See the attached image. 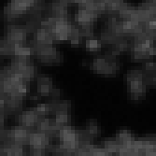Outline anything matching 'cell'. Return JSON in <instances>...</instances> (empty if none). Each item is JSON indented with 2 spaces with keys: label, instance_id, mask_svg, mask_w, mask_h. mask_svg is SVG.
<instances>
[{
  "label": "cell",
  "instance_id": "6da1fadb",
  "mask_svg": "<svg viewBox=\"0 0 156 156\" xmlns=\"http://www.w3.org/2000/svg\"><path fill=\"white\" fill-rule=\"evenodd\" d=\"M34 50V54L43 63L48 65H52L54 63L60 62V53L56 48L51 45H36L32 47Z\"/></svg>",
  "mask_w": 156,
  "mask_h": 156
},
{
  "label": "cell",
  "instance_id": "7a4b0ae2",
  "mask_svg": "<svg viewBox=\"0 0 156 156\" xmlns=\"http://www.w3.org/2000/svg\"><path fill=\"white\" fill-rule=\"evenodd\" d=\"M73 29L74 27L72 26V23L67 19H61L55 21L52 29L54 40L65 41L69 39L72 35Z\"/></svg>",
  "mask_w": 156,
  "mask_h": 156
},
{
  "label": "cell",
  "instance_id": "3957f363",
  "mask_svg": "<svg viewBox=\"0 0 156 156\" xmlns=\"http://www.w3.org/2000/svg\"><path fill=\"white\" fill-rule=\"evenodd\" d=\"M28 144L32 150H39L43 151L50 146V136L43 133H32L29 135Z\"/></svg>",
  "mask_w": 156,
  "mask_h": 156
},
{
  "label": "cell",
  "instance_id": "277c9868",
  "mask_svg": "<svg viewBox=\"0 0 156 156\" xmlns=\"http://www.w3.org/2000/svg\"><path fill=\"white\" fill-rule=\"evenodd\" d=\"M29 135H30V133L27 131L25 127L19 125L16 127H13V128L8 133L7 137H9L10 142L23 145V144L28 143Z\"/></svg>",
  "mask_w": 156,
  "mask_h": 156
},
{
  "label": "cell",
  "instance_id": "5b68a950",
  "mask_svg": "<svg viewBox=\"0 0 156 156\" xmlns=\"http://www.w3.org/2000/svg\"><path fill=\"white\" fill-rule=\"evenodd\" d=\"M6 37L14 44H23L27 37V31L23 27L11 26L8 29Z\"/></svg>",
  "mask_w": 156,
  "mask_h": 156
},
{
  "label": "cell",
  "instance_id": "8992f818",
  "mask_svg": "<svg viewBox=\"0 0 156 156\" xmlns=\"http://www.w3.org/2000/svg\"><path fill=\"white\" fill-rule=\"evenodd\" d=\"M53 41V34L48 29L40 27L34 32V44L36 45H51Z\"/></svg>",
  "mask_w": 156,
  "mask_h": 156
},
{
  "label": "cell",
  "instance_id": "52a82bcc",
  "mask_svg": "<svg viewBox=\"0 0 156 156\" xmlns=\"http://www.w3.org/2000/svg\"><path fill=\"white\" fill-rule=\"evenodd\" d=\"M39 119L40 118L38 117L35 110H27L23 112L21 115H19L20 125L25 127V128L34 127L36 124H37Z\"/></svg>",
  "mask_w": 156,
  "mask_h": 156
},
{
  "label": "cell",
  "instance_id": "ba28073f",
  "mask_svg": "<svg viewBox=\"0 0 156 156\" xmlns=\"http://www.w3.org/2000/svg\"><path fill=\"white\" fill-rule=\"evenodd\" d=\"M37 126H38L40 132H43L49 136L58 133V131L60 129V127L55 122V121H51V120L44 119V118L39 119V121L37 122Z\"/></svg>",
  "mask_w": 156,
  "mask_h": 156
},
{
  "label": "cell",
  "instance_id": "9c48e42d",
  "mask_svg": "<svg viewBox=\"0 0 156 156\" xmlns=\"http://www.w3.org/2000/svg\"><path fill=\"white\" fill-rule=\"evenodd\" d=\"M37 90L41 96H49L52 90V82L51 80L44 76L40 75L37 78Z\"/></svg>",
  "mask_w": 156,
  "mask_h": 156
},
{
  "label": "cell",
  "instance_id": "30bf717a",
  "mask_svg": "<svg viewBox=\"0 0 156 156\" xmlns=\"http://www.w3.org/2000/svg\"><path fill=\"white\" fill-rule=\"evenodd\" d=\"M96 16L97 15L95 13H94L93 11L82 8L78 11L77 15H76V20L80 25H82V24H93V22Z\"/></svg>",
  "mask_w": 156,
  "mask_h": 156
},
{
  "label": "cell",
  "instance_id": "8fae6325",
  "mask_svg": "<svg viewBox=\"0 0 156 156\" xmlns=\"http://www.w3.org/2000/svg\"><path fill=\"white\" fill-rule=\"evenodd\" d=\"M15 44L8 39L6 37L0 38V54L1 55H14Z\"/></svg>",
  "mask_w": 156,
  "mask_h": 156
},
{
  "label": "cell",
  "instance_id": "7c38bea8",
  "mask_svg": "<svg viewBox=\"0 0 156 156\" xmlns=\"http://www.w3.org/2000/svg\"><path fill=\"white\" fill-rule=\"evenodd\" d=\"M55 122L60 127L68 125V122H70V116L68 113V109L65 108H60L57 111H55Z\"/></svg>",
  "mask_w": 156,
  "mask_h": 156
},
{
  "label": "cell",
  "instance_id": "4fadbf2b",
  "mask_svg": "<svg viewBox=\"0 0 156 156\" xmlns=\"http://www.w3.org/2000/svg\"><path fill=\"white\" fill-rule=\"evenodd\" d=\"M8 8L12 12L13 15H15L16 17L23 15V14L27 13L28 10V9L24 5H23L19 0H10V3Z\"/></svg>",
  "mask_w": 156,
  "mask_h": 156
},
{
  "label": "cell",
  "instance_id": "5bb4252c",
  "mask_svg": "<svg viewBox=\"0 0 156 156\" xmlns=\"http://www.w3.org/2000/svg\"><path fill=\"white\" fill-rule=\"evenodd\" d=\"M23 78V80L27 82L33 80L35 78V67L31 64H26L24 66H23L19 71H18Z\"/></svg>",
  "mask_w": 156,
  "mask_h": 156
},
{
  "label": "cell",
  "instance_id": "9a60e30c",
  "mask_svg": "<svg viewBox=\"0 0 156 156\" xmlns=\"http://www.w3.org/2000/svg\"><path fill=\"white\" fill-rule=\"evenodd\" d=\"M101 43L100 41L95 38H88L85 43V48L89 51H98L101 50Z\"/></svg>",
  "mask_w": 156,
  "mask_h": 156
},
{
  "label": "cell",
  "instance_id": "2e32d148",
  "mask_svg": "<svg viewBox=\"0 0 156 156\" xmlns=\"http://www.w3.org/2000/svg\"><path fill=\"white\" fill-rule=\"evenodd\" d=\"M35 111L37 112V114L38 117L41 119L42 116H44L51 111V105L50 104H39L36 108Z\"/></svg>",
  "mask_w": 156,
  "mask_h": 156
},
{
  "label": "cell",
  "instance_id": "e0dca14e",
  "mask_svg": "<svg viewBox=\"0 0 156 156\" xmlns=\"http://www.w3.org/2000/svg\"><path fill=\"white\" fill-rule=\"evenodd\" d=\"M27 33L28 32H35L37 29V23L36 21H30L26 23V26L24 27Z\"/></svg>",
  "mask_w": 156,
  "mask_h": 156
},
{
  "label": "cell",
  "instance_id": "ac0fdd59",
  "mask_svg": "<svg viewBox=\"0 0 156 156\" xmlns=\"http://www.w3.org/2000/svg\"><path fill=\"white\" fill-rule=\"evenodd\" d=\"M19 1L27 9H33L37 4V0H19Z\"/></svg>",
  "mask_w": 156,
  "mask_h": 156
}]
</instances>
